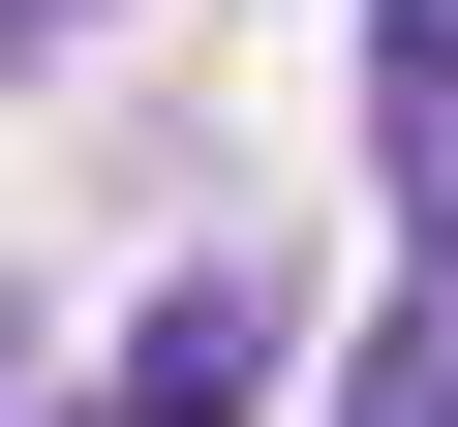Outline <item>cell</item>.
Returning a JSON list of instances; mask_svg holds the SVG:
<instances>
[{
    "label": "cell",
    "mask_w": 458,
    "mask_h": 427,
    "mask_svg": "<svg viewBox=\"0 0 458 427\" xmlns=\"http://www.w3.org/2000/svg\"><path fill=\"white\" fill-rule=\"evenodd\" d=\"M62 31H92V0H0V62H62Z\"/></svg>",
    "instance_id": "obj_3"
},
{
    "label": "cell",
    "mask_w": 458,
    "mask_h": 427,
    "mask_svg": "<svg viewBox=\"0 0 458 427\" xmlns=\"http://www.w3.org/2000/svg\"><path fill=\"white\" fill-rule=\"evenodd\" d=\"M245 397H276V275L214 245V275H153V306H123V397H92V427H245Z\"/></svg>",
    "instance_id": "obj_1"
},
{
    "label": "cell",
    "mask_w": 458,
    "mask_h": 427,
    "mask_svg": "<svg viewBox=\"0 0 458 427\" xmlns=\"http://www.w3.org/2000/svg\"><path fill=\"white\" fill-rule=\"evenodd\" d=\"M367 122H397V183L458 214V0H367Z\"/></svg>",
    "instance_id": "obj_2"
},
{
    "label": "cell",
    "mask_w": 458,
    "mask_h": 427,
    "mask_svg": "<svg viewBox=\"0 0 458 427\" xmlns=\"http://www.w3.org/2000/svg\"><path fill=\"white\" fill-rule=\"evenodd\" d=\"M428 336H458V214H428Z\"/></svg>",
    "instance_id": "obj_4"
}]
</instances>
